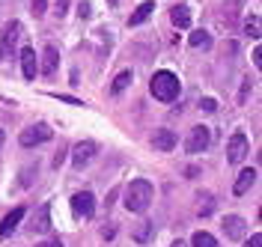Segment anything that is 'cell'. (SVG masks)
<instances>
[{
    "instance_id": "cell-1",
    "label": "cell",
    "mask_w": 262,
    "mask_h": 247,
    "mask_svg": "<svg viewBox=\"0 0 262 247\" xmlns=\"http://www.w3.org/2000/svg\"><path fill=\"white\" fill-rule=\"evenodd\" d=\"M152 199H155V188H152V182H146V179H134L128 188H125V209L134 212V214L146 212Z\"/></svg>"
},
{
    "instance_id": "cell-2",
    "label": "cell",
    "mask_w": 262,
    "mask_h": 247,
    "mask_svg": "<svg viewBox=\"0 0 262 247\" xmlns=\"http://www.w3.org/2000/svg\"><path fill=\"white\" fill-rule=\"evenodd\" d=\"M179 89H182L179 78H176L173 72H167V69L155 72V75H152V81H149V93H152L158 101H164V104L176 99V96H179Z\"/></svg>"
},
{
    "instance_id": "cell-3",
    "label": "cell",
    "mask_w": 262,
    "mask_h": 247,
    "mask_svg": "<svg viewBox=\"0 0 262 247\" xmlns=\"http://www.w3.org/2000/svg\"><path fill=\"white\" fill-rule=\"evenodd\" d=\"M18 36H21V21H6L3 30H0V63L12 57V51L18 45Z\"/></svg>"
},
{
    "instance_id": "cell-4",
    "label": "cell",
    "mask_w": 262,
    "mask_h": 247,
    "mask_svg": "<svg viewBox=\"0 0 262 247\" xmlns=\"http://www.w3.org/2000/svg\"><path fill=\"white\" fill-rule=\"evenodd\" d=\"M212 143V131L206 128V125H194L191 134H188V140H185V149L191 152V155H200V152H206Z\"/></svg>"
},
{
    "instance_id": "cell-5",
    "label": "cell",
    "mask_w": 262,
    "mask_h": 247,
    "mask_svg": "<svg viewBox=\"0 0 262 247\" xmlns=\"http://www.w3.org/2000/svg\"><path fill=\"white\" fill-rule=\"evenodd\" d=\"M247 152H250L247 137L242 131H235L232 137H229V143H227V161L229 164H242V161L247 158Z\"/></svg>"
},
{
    "instance_id": "cell-6",
    "label": "cell",
    "mask_w": 262,
    "mask_h": 247,
    "mask_svg": "<svg viewBox=\"0 0 262 247\" xmlns=\"http://www.w3.org/2000/svg\"><path fill=\"white\" fill-rule=\"evenodd\" d=\"M51 137H54V131H51L45 122H39V125H30V128H24L21 131V146H39V143H48Z\"/></svg>"
},
{
    "instance_id": "cell-7",
    "label": "cell",
    "mask_w": 262,
    "mask_h": 247,
    "mask_svg": "<svg viewBox=\"0 0 262 247\" xmlns=\"http://www.w3.org/2000/svg\"><path fill=\"white\" fill-rule=\"evenodd\" d=\"M72 212H75V217H93V214H96V197H93L90 191L75 194V197H72Z\"/></svg>"
},
{
    "instance_id": "cell-8",
    "label": "cell",
    "mask_w": 262,
    "mask_h": 247,
    "mask_svg": "<svg viewBox=\"0 0 262 247\" xmlns=\"http://www.w3.org/2000/svg\"><path fill=\"white\" fill-rule=\"evenodd\" d=\"M93 155H96V143L93 140H81L78 146L72 149V164H75V170H83V167L93 161Z\"/></svg>"
},
{
    "instance_id": "cell-9",
    "label": "cell",
    "mask_w": 262,
    "mask_h": 247,
    "mask_svg": "<svg viewBox=\"0 0 262 247\" xmlns=\"http://www.w3.org/2000/svg\"><path fill=\"white\" fill-rule=\"evenodd\" d=\"M221 227L227 232V238H232V241H242L247 235V223H245V217H238V214H227Z\"/></svg>"
},
{
    "instance_id": "cell-10",
    "label": "cell",
    "mask_w": 262,
    "mask_h": 247,
    "mask_svg": "<svg viewBox=\"0 0 262 247\" xmlns=\"http://www.w3.org/2000/svg\"><path fill=\"white\" fill-rule=\"evenodd\" d=\"M176 134L170 131V128H158V131L152 134V146H155V152H173L176 149Z\"/></svg>"
},
{
    "instance_id": "cell-11",
    "label": "cell",
    "mask_w": 262,
    "mask_h": 247,
    "mask_svg": "<svg viewBox=\"0 0 262 247\" xmlns=\"http://www.w3.org/2000/svg\"><path fill=\"white\" fill-rule=\"evenodd\" d=\"M21 220H24V209L18 206V209H12V212L0 220V235H3V238H6V235H12V232L18 230V223H21Z\"/></svg>"
},
{
    "instance_id": "cell-12",
    "label": "cell",
    "mask_w": 262,
    "mask_h": 247,
    "mask_svg": "<svg viewBox=\"0 0 262 247\" xmlns=\"http://www.w3.org/2000/svg\"><path fill=\"white\" fill-rule=\"evenodd\" d=\"M51 230V203H42L33 214V232H48Z\"/></svg>"
},
{
    "instance_id": "cell-13",
    "label": "cell",
    "mask_w": 262,
    "mask_h": 247,
    "mask_svg": "<svg viewBox=\"0 0 262 247\" xmlns=\"http://www.w3.org/2000/svg\"><path fill=\"white\" fill-rule=\"evenodd\" d=\"M21 69H24V78H27V81H33V78H36L39 63H36V51H33V48L21 51Z\"/></svg>"
},
{
    "instance_id": "cell-14",
    "label": "cell",
    "mask_w": 262,
    "mask_h": 247,
    "mask_svg": "<svg viewBox=\"0 0 262 247\" xmlns=\"http://www.w3.org/2000/svg\"><path fill=\"white\" fill-rule=\"evenodd\" d=\"M253 182H256V170H253V167H250V170H242L238 179H235V185H232V191L242 197V194H247V191L253 188Z\"/></svg>"
},
{
    "instance_id": "cell-15",
    "label": "cell",
    "mask_w": 262,
    "mask_h": 247,
    "mask_svg": "<svg viewBox=\"0 0 262 247\" xmlns=\"http://www.w3.org/2000/svg\"><path fill=\"white\" fill-rule=\"evenodd\" d=\"M57 63H60V54H57V48H54V45H48V48H45V54H42V75H54V72H57Z\"/></svg>"
},
{
    "instance_id": "cell-16",
    "label": "cell",
    "mask_w": 262,
    "mask_h": 247,
    "mask_svg": "<svg viewBox=\"0 0 262 247\" xmlns=\"http://www.w3.org/2000/svg\"><path fill=\"white\" fill-rule=\"evenodd\" d=\"M170 21H173L176 27H182V30H188V27H191V9H188L185 3L173 6V9H170Z\"/></svg>"
},
{
    "instance_id": "cell-17",
    "label": "cell",
    "mask_w": 262,
    "mask_h": 247,
    "mask_svg": "<svg viewBox=\"0 0 262 247\" xmlns=\"http://www.w3.org/2000/svg\"><path fill=\"white\" fill-rule=\"evenodd\" d=\"M155 12V3L152 0H146V3H140L134 12H131V18H128V24L131 27H137V24H143V21H149V15Z\"/></svg>"
},
{
    "instance_id": "cell-18",
    "label": "cell",
    "mask_w": 262,
    "mask_h": 247,
    "mask_svg": "<svg viewBox=\"0 0 262 247\" xmlns=\"http://www.w3.org/2000/svg\"><path fill=\"white\" fill-rule=\"evenodd\" d=\"M131 81H134V75H131L128 69H125V72H119V75L114 78V83H111V93H116V96H119L122 89H128V86H131Z\"/></svg>"
},
{
    "instance_id": "cell-19",
    "label": "cell",
    "mask_w": 262,
    "mask_h": 247,
    "mask_svg": "<svg viewBox=\"0 0 262 247\" xmlns=\"http://www.w3.org/2000/svg\"><path fill=\"white\" fill-rule=\"evenodd\" d=\"M191 247H217V238H214L212 232H194V238H191Z\"/></svg>"
},
{
    "instance_id": "cell-20",
    "label": "cell",
    "mask_w": 262,
    "mask_h": 247,
    "mask_svg": "<svg viewBox=\"0 0 262 247\" xmlns=\"http://www.w3.org/2000/svg\"><path fill=\"white\" fill-rule=\"evenodd\" d=\"M152 230H155V223L152 220H143L137 230H134V241H140V244H146L149 238H152Z\"/></svg>"
},
{
    "instance_id": "cell-21",
    "label": "cell",
    "mask_w": 262,
    "mask_h": 247,
    "mask_svg": "<svg viewBox=\"0 0 262 247\" xmlns=\"http://www.w3.org/2000/svg\"><path fill=\"white\" fill-rule=\"evenodd\" d=\"M188 42H191V48H209L212 45V36L206 33V30H194Z\"/></svg>"
},
{
    "instance_id": "cell-22",
    "label": "cell",
    "mask_w": 262,
    "mask_h": 247,
    "mask_svg": "<svg viewBox=\"0 0 262 247\" xmlns=\"http://www.w3.org/2000/svg\"><path fill=\"white\" fill-rule=\"evenodd\" d=\"M45 9H48V0H33V3H30V12H33L36 18L45 15Z\"/></svg>"
},
{
    "instance_id": "cell-23",
    "label": "cell",
    "mask_w": 262,
    "mask_h": 247,
    "mask_svg": "<svg viewBox=\"0 0 262 247\" xmlns=\"http://www.w3.org/2000/svg\"><path fill=\"white\" fill-rule=\"evenodd\" d=\"M245 30H247V36H253V39H259V18H256V15H253V18H250V21H247V27H245Z\"/></svg>"
},
{
    "instance_id": "cell-24",
    "label": "cell",
    "mask_w": 262,
    "mask_h": 247,
    "mask_svg": "<svg viewBox=\"0 0 262 247\" xmlns=\"http://www.w3.org/2000/svg\"><path fill=\"white\" fill-rule=\"evenodd\" d=\"M78 15H81V18L93 15V3H90V0H81V3H78Z\"/></svg>"
},
{
    "instance_id": "cell-25",
    "label": "cell",
    "mask_w": 262,
    "mask_h": 247,
    "mask_svg": "<svg viewBox=\"0 0 262 247\" xmlns=\"http://www.w3.org/2000/svg\"><path fill=\"white\" fill-rule=\"evenodd\" d=\"M200 107H203L206 114H214V110H217V101H214V99H203V101H200Z\"/></svg>"
},
{
    "instance_id": "cell-26",
    "label": "cell",
    "mask_w": 262,
    "mask_h": 247,
    "mask_svg": "<svg viewBox=\"0 0 262 247\" xmlns=\"http://www.w3.org/2000/svg\"><path fill=\"white\" fill-rule=\"evenodd\" d=\"M245 247H262V232H253V235L245 241Z\"/></svg>"
},
{
    "instance_id": "cell-27",
    "label": "cell",
    "mask_w": 262,
    "mask_h": 247,
    "mask_svg": "<svg viewBox=\"0 0 262 247\" xmlns=\"http://www.w3.org/2000/svg\"><path fill=\"white\" fill-rule=\"evenodd\" d=\"M69 3H72V0H57V9H54V12H57V18H63L66 12H69Z\"/></svg>"
},
{
    "instance_id": "cell-28",
    "label": "cell",
    "mask_w": 262,
    "mask_h": 247,
    "mask_svg": "<svg viewBox=\"0 0 262 247\" xmlns=\"http://www.w3.org/2000/svg\"><path fill=\"white\" fill-rule=\"evenodd\" d=\"M36 247H63V241L60 238H51V241H42V244H36Z\"/></svg>"
},
{
    "instance_id": "cell-29",
    "label": "cell",
    "mask_w": 262,
    "mask_h": 247,
    "mask_svg": "<svg viewBox=\"0 0 262 247\" xmlns=\"http://www.w3.org/2000/svg\"><path fill=\"white\" fill-rule=\"evenodd\" d=\"M54 99H60V101H66V104H83V101H78V99H72V96H54Z\"/></svg>"
},
{
    "instance_id": "cell-30",
    "label": "cell",
    "mask_w": 262,
    "mask_h": 247,
    "mask_svg": "<svg viewBox=\"0 0 262 247\" xmlns=\"http://www.w3.org/2000/svg\"><path fill=\"white\" fill-rule=\"evenodd\" d=\"M247 93H250V78H247V83L242 86V96H238V101H245V99H247Z\"/></svg>"
},
{
    "instance_id": "cell-31",
    "label": "cell",
    "mask_w": 262,
    "mask_h": 247,
    "mask_svg": "<svg viewBox=\"0 0 262 247\" xmlns=\"http://www.w3.org/2000/svg\"><path fill=\"white\" fill-rule=\"evenodd\" d=\"M114 232H116V227H104V230H101V235H104V238H114Z\"/></svg>"
},
{
    "instance_id": "cell-32",
    "label": "cell",
    "mask_w": 262,
    "mask_h": 247,
    "mask_svg": "<svg viewBox=\"0 0 262 247\" xmlns=\"http://www.w3.org/2000/svg\"><path fill=\"white\" fill-rule=\"evenodd\" d=\"M253 63H256V66H262V51L259 48L253 51Z\"/></svg>"
},
{
    "instance_id": "cell-33",
    "label": "cell",
    "mask_w": 262,
    "mask_h": 247,
    "mask_svg": "<svg viewBox=\"0 0 262 247\" xmlns=\"http://www.w3.org/2000/svg\"><path fill=\"white\" fill-rule=\"evenodd\" d=\"M170 247H188V244H185V241H173Z\"/></svg>"
},
{
    "instance_id": "cell-34",
    "label": "cell",
    "mask_w": 262,
    "mask_h": 247,
    "mask_svg": "<svg viewBox=\"0 0 262 247\" xmlns=\"http://www.w3.org/2000/svg\"><path fill=\"white\" fill-rule=\"evenodd\" d=\"M3 140H6V131H3V128H0V146H3Z\"/></svg>"
},
{
    "instance_id": "cell-35",
    "label": "cell",
    "mask_w": 262,
    "mask_h": 247,
    "mask_svg": "<svg viewBox=\"0 0 262 247\" xmlns=\"http://www.w3.org/2000/svg\"><path fill=\"white\" fill-rule=\"evenodd\" d=\"M107 3H116V0H107Z\"/></svg>"
}]
</instances>
